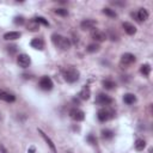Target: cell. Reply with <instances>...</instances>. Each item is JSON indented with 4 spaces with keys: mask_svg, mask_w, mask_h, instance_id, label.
<instances>
[{
    "mask_svg": "<svg viewBox=\"0 0 153 153\" xmlns=\"http://www.w3.org/2000/svg\"><path fill=\"white\" fill-rule=\"evenodd\" d=\"M134 147H135L136 151L141 152V151H143L145 147H146V141H145L143 139H137V140L135 141V143H134Z\"/></svg>",
    "mask_w": 153,
    "mask_h": 153,
    "instance_id": "obj_19",
    "label": "cell"
},
{
    "mask_svg": "<svg viewBox=\"0 0 153 153\" xmlns=\"http://www.w3.org/2000/svg\"><path fill=\"white\" fill-rule=\"evenodd\" d=\"M20 36H22V33L18 31H10V32H6L4 35V38L6 41H14V39H18Z\"/></svg>",
    "mask_w": 153,
    "mask_h": 153,
    "instance_id": "obj_14",
    "label": "cell"
},
{
    "mask_svg": "<svg viewBox=\"0 0 153 153\" xmlns=\"http://www.w3.org/2000/svg\"><path fill=\"white\" fill-rule=\"evenodd\" d=\"M100 134H102V137H103L104 140H110V139H112L114 135H115V133H114L111 129H103V130L100 131Z\"/></svg>",
    "mask_w": 153,
    "mask_h": 153,
    "instance_id": "obj_20",
    "label": "cell"
},
{
    "mask_svg": "<svg viewBox=\"0 0 153 153\" xmlns=\"http://www.w3.org/2000/svg\"><path fill=\"white\" fill-rule=\"evenodd\" d=\"M97 117L100 122H105V121H109L110 118L115 117V110L111 109V108H103V109H99L98 112H97Z\"/></svg>",
    "mask_w": 153,
    "mask_h": 153,
    "instance_id": "obj_2",
    "label": "cell"
},
{
    "mask_svg": "<svg viewBox=\"0 0 153 153\" xmlns=\"http://www.w3.org/2000/svg\"><path fill=\"white\" fill-rule=\"evenodd\" d=\"M122 27L124 29V31L128 33V35H134L135 32H136V27L133 25V24H130V23H128V22H124L123 24H122Z\"/></svg>",
    "mask_w": 153,
    "mask_h": 153,
    "instance_id": "obj_15",
    "label": "cell"
},
{
    "mask_svg": "<svg viewBox=\"0 0 153 153\" xmlns=\"http://www.w3.org/2000/svg\"><path fill=\"white\" fill-rule=\"evenodd\" d=\"M55 13H56L57 16H61V17L68 16V11H67L66 8H56V10H55Z\"/></svg>",
    "mask_w": 153,
    "mask_h": 153,
    "instance_id": "obj_27",
    "label": "cell"
},
{
    "mask_svg": "<svg viewBox=\"0 0 153 153\" xmlns=\"http://www.w3.org/2000/svg\"><path fill=\"white\" fill-rule=\"evenodd\" d=\"M51 41L54 43L55 47L62 49V50H68L71 48V42L67 37L62 36V35H59V33H54L51 35Z\"/></svg>",
    "mask_w": 153,
    "mask_h": 153,
    "instance_id": "obj_1",
    "label": "cell"
},
{
    "mask_svg": "<svg viewBox=\"0 0 153 153\" xmlns=\"http://www.w3.org/2000/svg\"><path fill=\"white\" fill-rule=\"evenodd\" d=\"M99 44H97V43H91V44H88L87 45V48H86V50L88 51V53H96V51H98L99 50Z\"/></svg>",
    "mask_w": 153,
    "mask_h": 153,
    "instance_id": "obj_25",
    "label": "cell"
},
{
    "mask_svg": "<svg viewBox=\"0 0 153 153\" xmlns=\"http://www.w3.org/2000/svg\"><path fill=\"white\" fill-rule=\"evenodd\" d=\"M86 140L91 143V145H97V139L92 135V134H90V135H87V137H86Z\"/></svg>",
    "mask_w": 153,
    "mask_h": 153,
    "instance_id": "obj_30",
    "label": "cell"
},
{
    "mask_svg": "<svg viewBox=\"0 0 153 153\" xmlns=\"http://www.w3.org/2000/svg\"><path fill=\"white\" fill-rule=\"evenodd\" d=\"M33 20L39 25V24H42V25H44V26H49V23H48V20L44 18V17H36V18H33Z\"/></svg>",
    "mask_w": 153,
    "mask_h": 153,
    "instance_id": "obj_26",
    "label": "cell"
},
{
    "mask_svg": "<svg viewBox=\"0 0 153 153\" xmlns=\"http://www.w3.org/2000/svg\"><path fill=\"white\" fill-rule=\"evenodd\" d=\"M27 30H29V31H32V32H36V31L39 30V25L32 19V20H30V22L27 23Z\"/></svg>",
    "mask_w": 153,
    "mask_h": 153,
    "instance_id": "obj_22",
    "label": "cell"
},
{
    "mask_svg": "<svg viewBox=\"0 0 153 153\" xmlns=\"http://www.w3.org/2000/svg\"><path fill=\"white\" fill-rule=\"evenodd\" d=\"M136 17H137V20L140 22H145L148 19V11L146 8H140L136 13Z\"/></svg>",
    "mask_w": 153,
    "mask_h": 153,
    "instance_id": "obj_17",
    "label": "cell"
},
{
    "mask_svg": "<svg viewBox=\"0 0 153 153\" xmlns=\"http://www.w3.org/2000/svg\"><path fill=\"white\" fill-rule=\"evenodd\" d=\"M80 76V73L75 68H67L63 72V78L67 82H75Z\"/></svg>",
    "mask_w": 153,
    "mask_h": 153,
    "instance_id": "obj_3",
    "label": "cell"
},
{
    "mask_svg": "<svg viewBox=\"0 0 153 153\" xmlns=\"http://www.w3.org/2000/svg\"><path fill=\"white\" fill-rule=\"evenodd\" d=\"M38 133H39V134L42 135V137L44 139V141L47 142V145L49 146V148H50V149H51V151H53L54 153H56V147H55L54 142L51 141V139H50V137H48V136H47V134H45V133H44V131H43L42 129H38Z\"/></svg>",
    "mask_w": 153,
    "mask_h": 153,
    "instance_id": "obj_12",
    "label": "cell"
},
{
    "mask_svg": "<svg viewBox=\"0 0 153 153\" xmlns=\"http://www.w3.org/2000/svg\"><path fill=\"white\" fill-rule=\"evenodd\" d=\"M102 85H103V87H104L105 90H114V88L116 87V84H115V81H112V80H109V79H106V80H103V81H102Z\"/></svg>",
    "mask_w": 153,
    "mask_h": 153,
    "instance_id": "obj_21",
    "label": "cell"
},
{
    "mask_svg": "<svg viewBox=\"0 0 153 153\" xmlns=\"http://www.w3.org/2000/svg\"><path fill=\"white\" fill-rule=\"evenodd\" d=\"M17 62H18V65H19L22 68H26V67L30 66L31 59H30V56L26 55V54H19L18 57H17Z\"/></svg>",
    "mask_w": 153,
    "mask_h": 153,
    "instance_id": "obj_8",
    "label": "cell"
},
{
    "mask_svg": "<svg viewBox=\"0 0 153 153\" xmlns=\"http://www.w3.org/2000/svg\"><path fill=\"white\" fill-rule=\"evenodd\" d=\"M103 13H104L105 16L110 17V18H116V17H117V13L115 12V10H111V8H109V7L103 8Z\"/></svg>",
    "mask_w": 153,
    "mask_h": 153,
    "instance_id": "obj_24",
    "label": "cell"
},
{
    "mask_svg": "<svg viewBox=\"0 0 153 153\" xmlns=\"http://www.w3.org/2000/svg\"><path fill=\"white\" fill-rule=\"evenodd\" d=\"M13 22H14V24H16V25H23V24H24V22H25V19H24V17H23V16H17V17H14Z\"/></svg>",
    "mask_w": 153,
    "mask_h": 153,
    "instance_id": "obj_28",
    "label": "cell"
},
{
    "mask_svg": "<svg viewBox=\"0 0 153 153\" xmlns=\"http://www.w3.org/2000/svg\"><path fill=\"white\" fill-rule=\"evenodd\" d=\"M123 100H124L126 104L130 105V104H134V103L136 102V97H135L134 93H126V94L123 96Z\"/></svg>",
    "mask_w": 153,
    "mask_h": 153,
    "instance_id": "obj_18",
    "label": "cell"
},
{
    "mask_svg": "<svg viewBox=\"0 0 153 153\" xmlns=\"http://www.w3.org/2000/svg\"><path fill=\"white\" fill-rule=\"evenodd\" d=\"M0 99L4 102H7V103H13L16 100V97L12 93H8L4 90H0Z\"/></svg>",
    "mask_w": 153,
    "mask_h": 153,
    "instance_id": "obj_11",
    "label": "cell"
},
{
    "mask_svg": "<svg viewBox=\"0 0 153 153\" xmlns=\"http://www.w3.org/2000/svg\"><path fill=\"white\" fill-rule=\"evenodd\" d=\"M79 98L80 99H84V100H86V99H88L90 98V96H91V90H90V87H87V86H84L81 90H80V92H79Z\"/></svg>",
    "mask_w": 153,
    "mask_h": 153,
    "instance_id": "obj_16",
    "label": "cell"
},
{
    "mask_svg": "<svg viewBox=\"0 0 153 153\" xmlns=\"http://www.w3.org/2000/svg\"><path fill=\"white\" fill-rule=\"evenodd\" d=\"M135 61H136L135 55H133V54H130V53H124V54L121 56V66L128 67V66L133 65Z\"/></svg>",
    "mask_w": 153,
    "mask_h": 153,
    "instance_id": "obj_5",
    "label": "cell"
},
{
    "mask_svg": "<svg viewBox=\"0 0 153 153\" xmlns=\"http://www.w3.org/2000/svg\"><path fill=\"white\" fill-rule=\"evenodd\" d=\"M69 116L72 120L76 121V122H80V121H84L85 118V112L78 108H72L69 110Z\"/></svg>",
    "mask_w": 153,
    "mask_h": 153,
    "instance_id": "obj_4",
    "label": "cell"
},
{
    "mask_svg": "<svg viewBox=\"0 0 153 153\" xmlns=\"http://www.w3.org/2000/svg\"><path fill=\"white\" fill-rule=\"evenodd\" d=\"M30 45L33 49H37V50H43L44 49V42H43L42 38H33L30 42Z\"/></svg>",
    "mask_w": 153,
    "mask_h": 153,
    "instance_id": "obj_13",
    "label": "cell"
},
{
    "mask_svg": "<svg viewBox=\"0 0 153 153\" xmlns=\"http://www.w3.org/2000/svg\"><path fill=\"white\" fill-rule=\"evenodd\" d=\"M0 153H8L7 149L4 147V145H1V143H0Z\"/></svg>",
    "mask_w": 153,
    "mask_h": 153,
    "instance_id": "obj_31",
    "label": "cell"
},
{
    "mask_svg": "<svg viewBox=\"0 0 153 153\" xmlns=\"http://www.w3.org/2000/svg\"><path fill=\"white\" fill-rule=\"evenodd\" d=\"M91 37H92L96 42H104V41L108 38L106 33L103 32V31H100V30H93L92 33H91Z\"/></svg>",
    "mask_w": 153,
    "mask_h": 153,
    "instance_id": "obj_9",
    "label": "cell"
},
{
    "mask_svg": "<svg viewBox=\"0 0 153 153\" xmlns=\"http://www.w3.org/2000/svg\"><path fill=\"white\" fill-rule=\"evenodd\" d=\"M35 151H36V148H35L33 146H31V147L27 149V153H35Z\"/></svg>",
    "mask_w": 153,
    "mask_h": 153,
    "instance_id": "obj_32",
    "label": "cell"
},
{
    "mask_svg": "<svg viewBox=\"0 0 153 153\" xmlns=\"http://www.w3.org/2000/svg\"><path fill=\"white\" fill-rule=\"evenodd\" d=\"M97 25V22L94 19H84L81 23H80V27L82 30H92L94 26Z\"/></svg>",
    "mask_w": 153,
    "mask_h": 153,
    "instance_id": "obj_10",
    "label": "cell"
},
{
    "mask_svg": "<svg viewBox=\"0 0 153 153\" xmlns=\"http://www.w3.org/2000/svg\"><path fill=\"white\" fill-rule=\"evenodd\" d=\"M96 103L99 105H109L112 103V98L106 93H98V96L96 97Z\"/></svg>",
    "mask_w": 153,
    "mask_h": 153,
    "instance_id": "obj_7",
    "label": "cell"
},
{
    "mask_svg": "<svg viewBox=\"0 0 153 153\" xmlns=\"http://www.w3.org/2000/svg\"><path fill=\"white\" fill-rule=\"evenodd\" d=\"M140 72H141L143 75L148 76L149 73H151V65H149V63H145V65H142V66L140 67Z\"/></svg>",
    "mask_w": 153,
    "mask_h": 153,
    "instance_id": "obj_23",
    "label": "cell"
},
{
    "mask_svg": "<svg viewBox=\"0 0 153 153\" xmlns=\"http://www.w3.org/2000/svg\"><path fill=\"white\" fill-rule=\"evenodd\" d=\"M38 85H39V87H41L42 90H44V91H50V90L53 88V86H54L53 80H51L49 76H42L41 80H39V82H38Z\"/></svg>",
    "mask_w": 153,
    "mask_h": 153,
    "instance_id": "obj_6",
    "label": "cell"
},
{
    "mask_svg": "<svg viewBox=\"0 0 153 153\" xmlns=\"http://www.w3.org/2000/svg\"><path fill=\"white\" fill-rule=\"evenodd\" d=\"M7 51H8L11 55L16 54V53H17V45H16V44H11V45H8V47H7Z\"/></svg>",
    "mask_w": 153,
    "mask_h": 153,
    "instance_id": "obj_29",
    "label": "cell"
}]
</instances>
